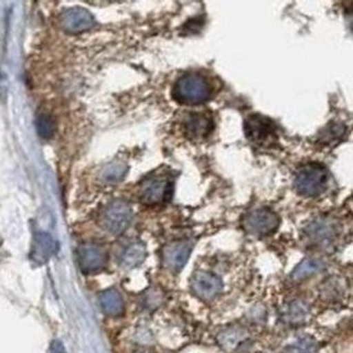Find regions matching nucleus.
Masks as SVG:
<instances>
[{
  "mask_svg": "<svg viewBox=\"0 0 353 353\" xmlns=\"http://www.w3.org/2000/svg\"><path fill=\"white\" fill-rule=\"evenodd\" d=\"M212 94L210 83L205 77L196 73L184 75L173 88V98L184 105H200L210 99Z\"/></svg>",
  "mask_w": 353,
  "mask_h": 353,
  "instance_id": "f257e3e1",
  "label": "nucleus"
},
{
  "mask_svg": "<svg viewBox=\"0 0 353 353\" xmlns=\"http://www.w3.org/2000/svg\"><path fill=\"white\" fill-rule=\"evenodd\" d=\"M328 184V171L320 163H307L296 174L294 187L303 197H318L326 190Z\"/></svg>",
  "mask_w": 353,
  "mask_h": 353,
  "instance_id": "f03ea898",
  "label": "nucleus"
},
{
  "mask_svg": "<svg viewBox=\"0 0 353 353\" xmlns=\"http://www.w3.org/2000/svg\"><path fill=\"white\" fill-rule=\"evenodd\" d=\"M243 131L247 139L256 146H269L277 139V126L270 118L252 114L245 121Z\"/></svg>",
  "mask_w": 353,
  "mask_h": 353,
  "instance_id": "7ed1b4c3",
  "label": "nucleus"
},
{
  "mask_svg": "<svg viewBox=\"0 0 353 353\" xmlns=\"http://www.w3.org/2000/svg\"><path fill=\"white\" fill-rule=\"evenodd\" d=\"M279 226V218L269 208H260L245 215L243 221V230L256 237H264L276 232Z\"/></svg>",
  "mask_w": 353,
  "mask_h": 353,
  "instance_id": "20e7f679",
  "label": "nucleus"
},
{
  "mask_svg": "<svg viewBox=\"0 0 353 353\" xmlns=\"http://www.w3.org/2000/svg\"><path fill=\"white\" fill-rule=\"evenodd\" d=\"M133 212L125 201L115 200L105 208L101 215L103 228L113 235H120L131 224Z\"/></svg>",
  "mask_w": 353,
  "mask_h": 353,
  "instance_id": "39448f33",
  "label": "nucleus"
},
{
  "mask_svg": "<svg viewBox=\"0 0 353 353\" xmlns=\"http://www.w3.org/2000/svg\"><path fill=\"white\" fill-rule=\"evenodd\" d=\"M172 190L173 184L167 177H152L141 185V200L145 205H159L171 198Z\"/></svg>",
  "mask_w": 353,
  "mask_h": 353,
  "instance_id": "423d86ee",
  "label": "nucleus"
},
{
  "mask_svg": "<svg viewBox=\"0 0 353 353\" xmlns=\"http://www.w3.org/2000/svg\"><path fill=\"white\" fill-rule=\"evenodd\" d=\"M77 263L85 273L99 271L107 262V252L96 243H84L77 252Z\"/></svg>",
  "mask_w": 353,
  "mask_h": 353,
  "instance_id": "0eeeda50",
  "label": "nucleus"
},
{
  "mask_svg": "<svg viewBox=\"0 0 353 353\" xmlns=\"http://www.w3.org/2000/svg\"><path fill=\"white\" fill-rule=\"evenodd\" d=\"M338 228L333 221L318 219L305 230V239L315 246H327L337 237Z\"/></svg>",
  "mask_w": 353,
  "mask_h": 353,
  "instance_id": "6e6552de",
  "label": "nucleus"
},
{
  "mask_svg": "<svg viewBox=\"0 0 353 353\" xmlns=\"http://www.w3.org/2000/svg\"><path fill=\"white\" fill-rule=\"evenodd\" d=\"M192 288L201 299L212 300L222 292L223 283L218 275L211 272L197 271L192 275Z\"/></svg>",
  "mask_w": 353,
  "mask_h": 353,
  "instance_id": "1a4fd4ad",
  "label": "nucleus"
},
{
  "mask_svg": "<svg viewBox=\"0 0 353 353\" xmlns=\"http://www.w3.org/2000/svg\"><path fill=\"white\" fill-rule=\"evenodd\" d=\"M192 250V243L190 241H179L169 243L164 248L162 254L164 266L170 271H181L188 261Z\"/></svg>",
  "mask_w": 353,
  "mask_h": 353,
  "instance_id": "9d476101",
  "label": "nucleus"
},
{
  "mask_svg": "<svg viewBox=\"0 0 353 353\" xmlns=\"http://www.w3.org/2000/svg\"><path fill=\"white\" fill-rule=\"evenodd\" d=\"M95 23L92 14L86 9L81 7L70 8L64 11L61 16V24L69 33H82L92 28Z\"/></svg>",
  "mask_w": 353,
  "mask_h": 353,
  "instance_id": "9b49d317",
  "label": "nucleus"
},
{
  "mask_svg": "<svg viewBox=\"0 0 353 353\" xmlns=\"http://www.w3.org/2000/svg\"><path fill=\"white\" fill-rule=\"evenodd\" d=\"M213 120L207 113H190L183 122L185 133L190 139H203L210 135Z\"/></svg>",
  "mask_w": 353,
  "mask_h": 353,
  "instance_id": "f8f14e48",
  "label": "nucleus"
},
{
  "mask_svg": "<svg viewBox=\"0 0 353 353\" xmlns=\"http://www.w3.org/2000/svg\"><path fill=\"white\" fill-rule=\"evenodd\" d=\"M57 243L52 236L44 232L36 233L32 243L31 258L36 263L44 264L54 256Z\"/></svg>",
  "mask_w": 353,
  "mask_h": 353,
  "instance_id": "ddd939ff",
  "label": "nucleus"
},
{
  "mask_svg": "<svg viewBox=\"0 0 353 353\" xmlns=\"http://www.w3.org/2000/svg\"><path fill=\"white\" fill-rule=\"evenodd\" d=\"M100 307L109 316H119L124 311V302L115 290H108L99 296Z\"/></svg>",
  "mask_w": 353,
  "mask_h": 353,
  "instance_id": "4468645a",
  "label": "nucleus"
},
{
  "mask_svg": "<svg viewBox=\"0 0 353 353\" xmlns=\"http://www.w3.org/2000/svg\"><path fill=\"white\" fill-rule=\"evenodd\" d=\"M146 247L141 241H135L128 245L121 256V265L125 269H133L143 263L146 258Z\"/></svg>",
  "mask_w": 353,
  "mask_h": 353,
  "instance_id": "2eb2a0df",
  "label": "nucleus"
},
{
  "mask_svg": "<svg viewBox=\"0 0 353 353\" xmlns=\"http://www.w3.org/2000/svg\"><path fill=\"white\" fill-rule=\"evenodd\" d=\"M307 313H309V307L305 302L296 300L287 305L286 310L283 313V319L288 324L299 325L301 323L305 322Z\"/></svg>",
  "mask_w": 353,
  "mask_h": 353,
  "instance_id": "dca6fc26",
  "label": "nucleus"
},
{
  "mask_svg": "<svg viewBox=\"0 0 353 353\" xmlns=\"http://www.w3.org/2000/svg\"><path fill=\"white\" fill-rule=\"evenodd\" d=\"M128 170V165L124 162H111L103 168L100 173V177L107 184H115L121 182L125 177Z\"/></svg>",
  "mask_w": 353,
  "mask_h": 353,
  "instance_id": "f3484780",
  "label": "nucleus"
},
{
  "mask_svg": "<svg viewBox=\"0 0 353 353\" xmlns=\"http://www.w3.org/2000/svg\"><path fill=\"white\" fill-rule=\"evenodd\" d=\"M321 270H322V263L320 261L314 260V259H305L294 268L292 277L294 281H301V279L312 276Z\"/></svg>",
  "mask_w": 353,
  "mask_h": 353,
  "instance_id": "a211bd4d",
  "label": "nucleus"
},
{
  "mask_svg": "<svg viewBox=\"0 0 353 353\" xmlns=\"http://www.w3.org/2000/svg\"><path fill=\"white\" fill-rule=\"evenodd\" d=\"M285 353H319V343L311 336H302L288 345Z\"/></svg>",
  "mask_w": 353,
  "mask_h": 353,
  "instance_id": "6ab92c4d",
  "label": "nucleus"
},
{
  "mask_svg": "<svg viewBox=\"0 0 353 353\" xmlns=\"http://www.w3.org/2000/svg\"><path fill=\"white\" fill-rule=\"evenodd\" d=\"M36 128L41 139H52L56 132V124L50 115L41 114L36 121Z\"/></svg>",
  "mask_w": 353,
  "mask_h": 353,
  "instance_id": "aec40b11",
  "label": "nucleus"
},
{
  "mask_svg": "<svg viewBox=\"0 0 353 353\" xmlns=\"http://www.w3.org/2000/svg\"><path fill=\"white\" fill-rule=\"evenodd\" d=\"M241 337L243 336L239 330H228V332H225L220 336V341L223 345L230 348V347L237 345L241 341Z\"/></svg>",
  "mask_w": 353,
  "mask_h": 353,
  "instance_id": "412c9836",
  "label": "nucleus"
},
{
  "mask_svg": "<svg viewBox=\"0 0 353 353\" xmlns=\"http://www.w3.org/2000/svg\"><path fill=\"white\" fill-rule=\"evenodd\" d=\"M50 353H68L63 343L60 341H54L50 345Z\"/></svg>",
  "mask_w": 353,
  "mask_h": 353,
  "instance_id": "4be33fe9",
  "label": "nucleus"
}]
</instances>
